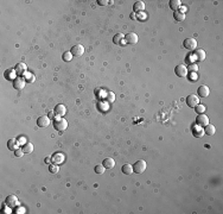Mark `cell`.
Returning a JSON list of instances; mask_svg holds the SVG:
<instances>
[{
	"label": "cell",
	"mask_w": 223,
	"mask_h": 214,
	"mask_svg": "<svg viewBox=\"0 0 223 214\" xmlns=\"http://www.w3.org/2000/svg\"><path fill=\"white\" fill-rule=\"evenodd\" d=\"M5 203L7 206H10L11 208H14V207L18 206V199H17L16 195H9L6 197V200H5Z\"/></svg>",
	"instance_id": "10"
},
{
	"label": "cell",
	"mask_w": 223,
	"mask_h": 214,
	"mask_svg": "<svg viewBox=\"0 0 223 214\" xmlns=\"http://www.w3.org/2000/svg\"><path fill=\"white\" fill-rule=\"evenodd\" d=\"M173 18L177 22H184L185 20V15L182 13L180 11H176V12H173Z\"/></svg>",
	"instance_id": "25"
},
{
	"label": "cell",
	"mask_w": 223,
	"mask_h": 214,
	"mask_svg": "<svg viewBox=\"0 0 223 214\" xmlns=\"http://www.w3.org/2000/svg\"><path fill=\"white\" fill-rule=\"evenodd\" d=\"M192 132H193V136L195 137H198V138H201V137H203V135H204V130H203V127H201V126H195L193 129H192Z\"/></svg>",
	"instance_id": "23"
},
{
	"label": "cell",
	"mask_w": 223,
	"mask_h": 214,
	"mask_svg": "<svg viewBox=\"0 0 223 214\" xmlns=\"http://www.w3.org/2000/svg\"><path fill=\"white\" fill-rule=\"evenodd\" d=\"M37 125L39 126V127H46V126H49L50 125V118L46 116H44V117H39L38 119H37Z\"/></svg>",
	"instance_id": "12"
},
{
	"label": "cell",
	"mask_w": 223,
	"mask_h": 214,
	"mask_svg": "<svg viewBox=\"0 0 223 214\" xmlns=\"http://www.w3.org/2000/svg\"><path fill=\"white\" fill-rule=\"evenodd\" d=\"M196 124L201 127H205L208 124H209V118L205 116V114H199L197 118H196Z\"/></svg>",
	"instance_id": "8"
},
{
	"label": "cell",
	"mask_w": 223,
	"mask_h": 214,
	"mask_svg": "<svg viewBox=\"0 0 223 214\" xmlns=\"http://www.w3.org/2000/svg\"><path fill=\"white\" fill-rule=\"evenodd\" d=\"M184 48L188 49V50H195L197 48V41L193 39V38H186L183 43Z\"/></svg>",
	"instance_id": "6"
},
{
	"label": "cell",
	"mask_w": 223,
	"mask_h": 214,
	"mask_svg": "<svg viewBox=\"0 0 223 214\" xmlns=\"http://www.w3.org/2000/svg\"><path fill=\"white\" fill-rule=\"evenodd\" d=\"M19 140L18 139H16V138H12V139H10L9 142H7V148H9V150H11V151H16L17 149H19Z\"/></svg>",
	"instance_id": "13"
},
{
	"label": "cell",
	"mask_w": 223,
	"mask_h": 214,
	"mask_svg": "<svg viewBox=\"0 0 223 214\" xmlns=\"http://www.w3.org/2000/svg\"><path fill=\"white\" fill-rule=\"evenodd\" d=\"M198 70V67H197V64H195V63H191L189 67H188V71H191V73H196Z\"/></svg>",
	"instance_id": "32"
},
{
	"label": "cell",
	"mask_w": 223,
	"mask_h": 214,
	"mask_svg": "<svg viewBox=\"0 0 223 214\" xmlns=\"http://www.w3.org/2000/svg\"><path fill=\"white\" fill-rule=\"evenodd\" d=\"M49 171H50L51 174H58V171H59V168H58V165H57V164H55V163H51V164L49 165Z\"/></svg>",
	"instance_id": "28"
},
{
	"label": "cell",
	"mask_w": 223,
	"mask_h": 214,
	"mask_svg": "<svg viewBox=\"0 0 223 214\" xmlns=\"http://www.w3.org/2000/svg\"><path fill=\"white\" fill-rule=\"evenodd\" d=\"M102 165L106 168V169H112V168H114V165H115V162H114V159L113 158H110V157H107V158H105L103 159V162H102Z\"/></svg>",
	"instance_id": "16"
},
{
	"label": "cell",
	"mask_w": 223,
	"mask_h": 214,
	"mask_svg": "<svg viewBox=\"0 0 223 214\" xmlns=\"http://www.w3.org/2000/svg\"><path fill=\"white\" fill-rule=\"evenodd\" d=\"M64 159H65V156H64L63 154H61V152L53 154V155L51 156V162L55 163V164H57V165L62 164V163L64 162Z\"/></svg>",
	"instance_id": "9"
},
{
	"label": "cell",
	"mask_w": 223,
	"mask_h": 214,
	"mask_svg": "<svg viewBox=\"0 0 223 214\" xmlns=\"http://www.w3.org/2000/svg\"><path fill=\"white\" fill-rule=\"evenodd\" d=\"M62 58L65 61V62H70L72 60V54L70 51H65L63 55H62Z\"/></svg>",
	"instance_id": "30"
},
{
	"label": "cell",
	"mask_w": 223,
	"mask_h": 214,
	"mask_svg": "<svg viewBox=\"0 0 223 214\" xmlns=\"http://www.w3.org/2000/svg\"><path fill=\"white\" fill-rule=\"evenodd\" d=\"M55 114L56 116H58V117H63L65 113H66V107L64 106V105H62V103H59V105H57L56 107H55Z\"/></svg>",
	"instance_id": "14"
},
{
	"label": "cell",
	"mask_w": 223,
	"mask_h": 214,
	"mask_svg": "<svg viewBox=\"0 0 223 214\" xmlns=\"http://www.w3.org/2000/svg\"><path fill=\"white\" fill-rule=\"evenodd\" d=\"M182 6V1L180 0H170V7L173 11H178V9Z\"/></svg>",
	"instance_id": "22"
},
{
	"label": "cell",
	"mask_w": 223,
	"mask_h": 214,
	"mask_svg": "<svg viewBox=\"0 0 223 214\" xmlns=\"http://www.w3.org/2000/svg\"><path fill=\"white\" fill-rule=\"evenodd\" d=\"M110 1H108V0H97V4L100 5V6H106V5H108Z\"/></svg>",
	"instance_id": "35"
},
{
	"label": "cell",
	"mask_w": 223,
	"mask_h": 214,
	"mask_svg": "<svg viewBox=\"0 0 223 214\" xmlns=\"http://www.w3.org/2000/svg\"><path fill=\"white\" fill-rule=\"evenodd\" d=\"M45 162H46V163H50V162H51V157H46V158H45Z\"/></svg>",
	"instance_id": "39"
},
{
	"label": "cell",
	"mask_w": 223,
	"mask_h": 214,
	"mask_svg": "<svg viewBox=\"0 0 223 214\" xmlns=\"http://www.w3.org/2000/svg\"><path fill=\"white\" fill-rule=\"evenodd\" d=\"M122 39H125V36H123L122 33H116V35H114V37H113V42H114V44H116V45H120L121 42H122Z\"/></svg>",
	"instance_id": "26"
},
{
	"label": "cell",
	"mask_w": 223,
	"mask_h": 214,
	"mask_svg": "<svg viewBox=\"0 0 223 214\" xmlns=\"http://www.w3.org/2000/svg\"><path fill=\"white\" fill-rule=\"evenodd\" d=\"M146 162L144 159H139L133 164V171L135 174H142L146 170Z\"/></svg>",
	"instance_id": "2"
},
{
	"label": "cell",
	"mask_w": 223,
	"mask_h": 214,
	"mask_svg": "<svg viewBox=\"0 0 223 214\" xmlns=\"http://www.w3.org/2000/svg\"><path fill=\"white\" fill-rule=\"evenodd\" d=\"M23 151H24V154H31L32 151H33V145L31 144V143H26V144H24L23 145Z\"/></svg>",
	"instance_id": "27"
},
{
	"label": "cell",
	"mask_w": 223,
	"mask_h": 214,
	"mask_svg": "<svg viewBox=\"0 0 223 214\" xmlns=\"http://www.w3.org/2000/svg\"><path fill=\"white\" fill-rule=\"evenodd\" d=\"M53 114H55V112H52V111H51V112H49V114H48V117H49L50 119H52V118H55V117H53Z\"/></svg>",
	"instance_id": "38"
},
{
	"label": "cell",
	"mask_w": 223,
	"mask_h": 214,
	"mask_svg": "<svg viewBox=\"0 0 223 214\" xmlns=\"http://www.w3.org/2000/svg\"><path fill=\"white\" fill-rule=\"evenodd\" d=\"M205 110H206V107L204 106V105H197L196 107H195V111L198 113V114H203L204 112H205Z\"/></svg>",
	"instance_id": "29"
},
{
	"label": "cell",
	"mask_w": 223,
	"mask_h": 214,
	"mask_svg": "<svg viewBox=\"0 0 223 214\" xmlns=\"http://www.w3.org/2000/svg\"><path fill=\"white\" fill-rule=\"evenodd\" d=\"M53 125H55V129H56L57 131L62 132V131H65V130H66V127H68V122H66L64 118L57 117V118L55 119Z\"/></svg>",
	"instance_id": "1"
},
{
	"label": "cell",
	"mask_w": 223,
	"mask_h": 214,
	"mask_svg": "<svg viewBox=\"0 0 223 214\" xmlns=\"http://www.w3.org/2000/svg\"><path fill=\"white\" fill-rule=\"evenodd\" d=\"M197 93H198V96H201V98H206V96L210 94V89H209L208 86H201V87L198 88Z\"/></svg>",
	"instance_id": "15"
},
{
	"label": "cell",
	"mask_w": 223,
	"mask_h": 214,
	"mask_svg": "<svg viewBox=\"0 0 223 214\" xmlns=\"http://www.w3.org/2000/svg\"><path fill=\"white\" fill-rule=\"evenodd\" d=\"M18 140H19V143H20L22 145L26 144V139H25V137H23V136H22V137H19V138H18Z\"/></svg>",
	"instance_id": "36"
},
{
	"label": "cell",
	"mask_w": 223,
	"mask_h": 214,
	"mask_svg": "<svg viewBox=\"0 0 223 214\" xmlns=\"http://www.w3.org/2000/svg\"><path fill=\"white\" fill-rule=\"evenodd\" d=\"M193 56H195L196 60H198V61H204L206 54H205V51H204L203 49H197V50L195 51V55H193Z\"/></svg>",
	"instance_id": "18"
},
{
	"label": "cell",
	"mask_w": 223,
	"mask_h": 214,
	"mask_svg": "<svg viewBox=\"0 0 223 214\" xmlns=\"http://www.w3.org/2000/svg\"><path fill=\"white\" fill-rule=\"evenodd\" d=\"M144 10H145V4H144V1H136V3L134 4V6H133V11H134L135 13L142 12Z\"/></svg>",
	"instance_id": "19"
},
{
	"label": "cell",
	"mask_w": 223,
	"mask_h": 214,
	"mask_svg": "<svg viewBox=\"0 0 223 214\" xmlns=\"http://www.w3.org/2000/svg\"><path fill=\"white\" fill-rule=\"evenodd\" d=\"M105 169H106V168H105L102 164H97V165H95V168H94L95 173H96V174H99V175L103 174V173H105Z\"/></svg>",
	"instance_id": "31"
},
{
	"label": "cell",
	"mask_w": 223,
	"mask_h": 214,
	"mask_svg": "<svg viewBox=\"0 0 223 214\" xmlns=\"http://www.w3.org/2000/svg\"><path fill=\"white\" fill-rule=\"evenodd\" d=\"M17 73H16V70L14 69H7L6 71H5V77L7 79V80H14V79H17Z\"/></svg>",
	"instance_id": "21"
},
{
	"label": "cell",
	"mask_w": 223,
	"mask_h": 214,
	"mask_svg": "<svg viewBox=\"0 0 223 214\" xmlns=\"http://www.w3.org/2000/svg\"><path fill=\"white\" fill-rule=\"evenodd\" d=\"M70 52L72 54V56L80 57V56L83 55V52H84V48H83V45H81V44H76V45H74V47L70 49Z\"/></svg>",
	"instance_id": "4"
},
{
	"label": "cell",
	"mask_w": 223,
	"mask_h": 214,
	"mask_svg": "<svg viewBox=\"0 0 223 214\" xmlns=\"http://www.w3.org/2000/svg\"><path fill=\"white\" fill-rule=\"evenodd\" d=\"M27 77H29V79L26 80L27 82H32V81H33V76H32V75H27ZM24 79H26V76H25Z\"/></svg>",
	"instance_id": "37"
},
{
	"label": "cell",
	"mask_w": 223,
	"mask_h": 214,
	"mask_svg": "<svg viewBox=\"0 0 223 214\" xmlns=\"http://www.w3.org/2000/svg\"><path fill=\"white\" fill-rule=\"evenodd\" d=\"M199 103V98L196 95V94H190L188 98H186V105L189 107H192V108H195V107Z\"/></svg>",
	"instance_id": "3"
},
{
	"label": "cell",
	"mask_w": 223,
	"mask_h": 214,
	"mask_svg": "<svg viewBox=\"0 0 223 214\" xmlns=\"http://www.w3.org/2000/svg\"><path fill=\"white\" fill-rule=\"evenodd\" d=\"M3 212L6 213V214H10V213H11V207L5 203V206H3Z\"/></svg>",
	"instance_id": "34"
},
{
	"label": "cell",
	"mask_w": 223,
	"mask_h": 214,
	"mask_svg": "<svg viewBox=\"0 0 223 214\" xmlns=\"http://www.w3.org/2000/svg\"><path fill=\"white\" fill-rule=\"evenodd\" d=\"M204 133H206V136H214V135L216 133V129H215V126L208 124V125L204 127Z\"/></svg>",
	"instance_id": "20"
},
{
	"label": "cell",
	"mask_w": 223,
	"mask_h": 214,
	"mask_svg": "<svg viewBox=\"0 0 223 214\" xmlns=\"http://www.w3.org/2000/svg\"><path fill=\"white\" fill-rule=\"evenodd\" d=\"M125 41H126V43H128V44H135V43L138 42V36H136V33H134V32H129V33H127V35L125 36Z\"/></svg>",
	"instance_id": "11"
},
{
	"label": "cell",
	"mask_w": 223,
	"mask_h": 214,
	"mask_svg": "<svg viewBox=\"0 0 223 214\" xmlns=\"http://www.w3.org/2000/svg\"><path fill=\"white\" fill-rule=\"evenodd\" d=\"M25 83H26V80L24 77H20V76H17V79L13 80V87L18 90L23 89L25 87Z\"/></svg>",
	"instance_id": "7"
},
{
	"label": "cell",
	"mask_w": 223,
	"mask_h": 214,
	"mask_svg": "<svg viewBox=\"0 0 223 214\" xmlns=\"http://www.w3.org/2000/svg\"><path fill=\"white\" fill-rule=\"evenodd\" d=\"M26 69H27V67H26V64H25V63H18V64L14 67L16 73H17V74H19V75L25 74V73H26Z\"/></svg>",
	"instance_id": "17"
},
{
	"label": "cell",
	"mask_w": 223,
	"mask_h": 214,
	"mask_svg": "<svg viewBox=\"0 0 223 214\" xmlns=\"http://www.w3.org/2000/svg\"><path fill=\"white\" fill-rule=\"evenodd\" d=\"M175 73H176V75H177L178 77H185V76H188V74H189L188 68H186L185 66H183V64L177 66V67L175 68Z\"/></svg>",
	"instance_id": "5"
},
{
	"label": "cell",
	"mask_w": 223,
	"mask_h": 214,
	"mask_svg": "<svg viewBox=\"0 0 223 214\" xmlns=\"http://www.w3.org/2000/svg\"><path fill=\"white\" fill-rule=\"evenodd\" d=\"M121 171L125 175H131V174H133V165H131V164H123L122 168H121Z\"/></svg>",
	"instance_id": "24"
},
{
	"label": "cell",
	"mask_w": 223,
	"mask_h": 214,
	"mask_svg": "<svg viewBox=\"0 0 223 214\" xmlns=\"http://www.w3.org/2000/svg\"><path fill=\"white\" fill-rule=\"evenodd\" d=\"M14 155H16V157H22V156L24 155L23 149H17V150L14 151Z\"/></svg>",
	"instance_id": "33"
}]
</instances>
